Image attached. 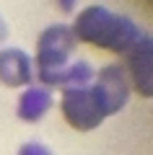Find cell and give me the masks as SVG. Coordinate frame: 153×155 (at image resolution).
I'll list each match as a JSON object with an SVG mask.
<instances>
[{
	"mask_svg": "<svg viewBox=\"0 0 153 155\" xmlns=\"http://www.w3.org/2000/svg\"><path fill=\"white\" fill-rule=\"evenodd\" d=\"M125 62H127L135 91L140 96H151L153 93V41H151V36L143 34L125 52Z\"/></svg>",
	"mask_w": 153,
	"mask_h": 155,
	"instance_id": "obj_5",
	"label": "cell"
},
{
	"mask_svg": "<svg viewBox=\"0 0 153 155\" xmlns=\"http://www.w3.org/2000/svg\"><path fill=\"white\" fill-rule=\"evenodd\" d=\"M62 114H65L70 127L88 132V129H96L104 122L106 111H104V104L99 101L96 91L91 85H83V88L62 91Z\"/></svg>",
	"mask_w": 153,
	"mask_h": 155,
	"instance_id": "obj_3",
	"label": "cell"
},
{
	"mask_svg": "<svg viewBox=\"0 0 153 155\" xmlns=\"http://www.w3.org/2000/svg\"><path fill=\"white\" fill-rule=\"evenodd\" d=\"M34 80V67L26 52L21 49H3L0 52V83L8 88H21Z\"/></svg>",
	"mask_w": 153,
	"mask_h": 155,
	"instance_id": "obj_6",
	"label": "cell"
},
{
	"mask_svg": "<svg viewBox=\"0 0 153 155\" xmlns=\"http://www.w3.org/2000/svg\"><path fill=\"white\" fill-rule=\"evenodd\" d=\"M75 41L78 39L73 28L65 23H55L42 31L37 41V78L47 88H65Z\"/></svg>",
	"mask_w": 153,
	"mask_h": 155,
	"instance_id": "obj_2",
	"label": "cell"
},
{
	"mask_svg": "<svg viewBox=\"0 0 153 155\" xmlns=\"http://www.w3.org/2000/svg\"><path fill=\"white\" fill-rule=\"evenodd\" d=\"M91 88L96 91L99 101L104 104L106 116L117 114V111L127 104V98H130V80H127L122 65H106L104 70L96 75V80H93Z\"/></svg>",
	"mask_w": 153,
	"mask_h": 155,
	"instance_id": "obj_4",
	"label": "cell"
},
{
	"mask_svg": "<svg viewBox=\"0 0 153 155\" xmlns=\"http://www.w3.org/2000/svg\"><path fill=\"white\" fill-rule=\"evenodd\" d=\"M18 155H52V153H49L44 145H39V142H29V145H23V147H21V153H18Z\"/></svg>",
	"mask_w": 153,
	"mask_h": 155,
	"instance_id": "obj_8",
	"label": "cell"
},
{
	"mask_svg": "<svg viewBox=\"0 0 153 155\" xmlns=\"http://www.w3.org/2000/svg\"><path fill=\"white\" fill-rule=\"evenodd\" d=\"M75 39H83L93 47H101V49L109 52H120L125 54L137 39L143 36V31L125 16H117V13L106 11L101 5H91L75 18V26H73Z\"/></svg>",
	"mask_w": 153,
	"mask_h": 155,
	"instance_id": "obj_1",
	"label": "cell"
},
{
	"mask_svg": "<svg viewBox=\"0 0 153 155\" xmlns=\"http://www.w3.org/2000/svg\"><path fill=\"white\" fill-rule=\"evenodd\" d=\"M52 106V93L42 85H29L18 98V116L23 122H39Z\"/></svg>",
	"mask_w": 153,
	"mask_h": 155,
	"instance_id": "obj_7",
	"label": "cell"
}]
</instances>
